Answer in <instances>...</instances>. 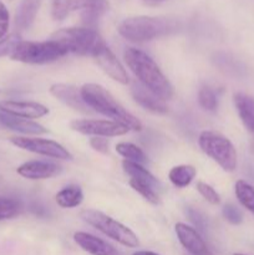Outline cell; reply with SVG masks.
Masks as SVG:
<instances>
[{
	"instance_id": "cell-12",
	"label": "cell",
	"mask_w": 254,
	"mask_h": 255,
	"mask_svg": "<svg viewBox=\"0 0 254 255\" xmlns=\"http://www.w3.org/2000/svg\"><path fill=\"white\" fill-rule=\"evenodd\" d=\"M177 238L181 246L192 255H212L208 246L196 228L186 223H177L174 226Z\"/></svg>"
},
{
	"instance_id": "cell-21",
	"label": "cell",
	"mask_w": 254,
	"mask_h": 255,
	"mask_svg": "<svg viewBox=\"0 0 254 255\" xmlns=\"http://www.w3.org/2000/svg\"><path fill=\"white\" fill-rule=\"evenodd\" d=\"M57 206L65 209L76 208L84 201V193L82 189L76 184H70V186L64 187L61 191H59L55 196Z\"/></svg>"
},
{
	"instance_id": "cell-40",
	"label": "cell",
	"mask_w": 254,
	"mask_h": 255,
	"mask_svg": "<svg viewBox=\"0 0 254 255\" xmlns=\"http://www.w3.org/2000/svg\"><path fill=\"white\" fill-rule=\"evenodd\" d=\"M187 255H192V254H187Z\"/></svg>"
},
{
	"instance_id": "cell-6",
	"label": "cell",
	"mask_w": 254,
	"mask_h": 255,
	"mask_svg": "<svg viewBox=\"0 0 254 255\" xmlns=\"http://www.w3.org/2000/svg\"><path fill=\"white\" fill-rule=\"evenodd\" d=\"M80 216L82 221L121 246L127 248H137L139 246V241L134 232L112 217L96 209H85Z\"/></svg>"
},
{
	"instance_id": "cell-32",
	"label": "cell",
	"mask_w": 254,
	"mask_h": 255,
	"mask_svg": "<svg viewBox=\"0 0 254 255\" xmlns=\"http://www.w3.org/2000/svg\"><path fill=\"white\" fill-rule=\"evenodd\" d=\"M223 216L226 221H228L231 224H234V226H238L243 222V214L234 204L228 203L223 207Z\"/></svg>"
},
{
	"instance_id": "cell-16",
	"label": "cell",
	"mask_w": 254,
	"mask_h": 255,
	"mask_svg": "<svg viewBox=\"0 0 254 255\" xmlns=\"http://www.w3.org/2000/svg\"><path fill=\"white\" fill-rule=\"evenodd\" d=\"M61 168L56 163L47 161H27L17 167L16 172L22 178L37 181V179H49L60 173Z\"/></svg>"
},
{
	"instance_id": "cell-36",
	"label": "cell",
	"mask_w": 254,
	"mask_h": 255,
	"mask_svg": "<svg viewBox=\"0 0 254 255\" xmlns=\"http://www.w3.org/2000/svg\"><path fill=\"white\" fill-rule=\"evenodd\" d=\"M142 1H144V2H161V1H164V0H142Z\"/></svg>"
},
{
	"instance_id": "cell-38",
	"label": "cell",
	"mask_w": 254,
	"mask_h": 255,
	"mask_svg": "<svg viewBox=\"0 0 254 255\" xmlns=\"http://www.w3.org/2000/svg\"><path fill=\"white\" fill-rule=\"evenodd\" d=\"M57 1H60V0H52V4H55V2H57Z\"/></svg>"
},
{
	"instance_id": "cell-22",
	"label": "cell",
	"mask_w": 254,
	"mask_h": 255,
	"mask_svg": "<svg viewBox=\"0 0 254 255\" xmlns=\"http://www.w3.org/2000/svg\"><path fill=\"white\" fill-rule=\"evenodd\" d=\"M196 174L197 171L193 166H191V164H179V166L173 167L169 171L168 178L174 187L184 188V187L189 186L192 183Z\"/></svg>"
},
{
	"instance_id": "cell-35",
	"label": "cell",
	"mask_w": 254,
	"mask_h": 255,
	"mask_svg": "<svg viewBox=\"0 0 254 255\" xmlns=\"http://www.w3.org/2000/svg\"><path fill=\"white\" fill-rule=\"evenodd\" d=\"M132 255H159V254L154 253V252H151V251H137Z\"/></svg>"
},
{
	"instance_id": "cell-39",
	"label": "cell",
	"mask_w": 254,
	"mask_h": 255,
	"mask_svg": "<svg viewBox=\"0 0 254 255\" xmlns=\"http://www.w3.org/2000/svg\"><path fill=\"white\" fill-rule=\"evenodd\" d=\"M233 255H247V254H241V253H236V254H233Z\"/></svg>"
},
{
	"instance_id": "cell-19",
	"label": "cell",
	"mask_w": 254,
	"mask_h": 255,
	"mask_svg": "<svg viewBox=\"0 0 254 255\" xmlns=\"http://www.w3.org/2000/svg\"><path fill=\"white\" fill-rule=\"evenodd\" d=\"M233 101L244 127L254 133V97L243 92H237L233 96Z\"/></svg>"
},
{
	"instance_id": "cell-9",
	"label": "cell",
	"mask_w": 254,
	"mask_h": 255,
	"mask_svg": "<svg viewBox=\"0 0 254 255\" xmlns=\"http://www.w3.org/2000/svg\"><path fill=\"white\" fill-rule=\"evenodd\" d=\"M70 127L74 131L81 134L94 137H117L124 136L129 131L128 127L125 125L119 124L112 120H94V119H82L75 120L70 124Z\"/></svg>"
},
{
	"instance_id": "cell-25",
	"label": "cell",
	"mask_w": 254,
	"mask_h": 255,
	"mask_svg": "<svg viewBox=\"0 0 254 255\" xmlns=\"http://www.w3.org/2000/svg\"><path fill=\"white\" fill-rule=\"evenodd\" d=\"M234 189L239 203L254 214V187L251 186L248 182L239 179L236 182Z\"/></svg>"
},
{
	"instance_id": "cell-4",
	"label": "cell",
	"mask_w": 254,
	"mask_h": 255,
	"mask_svg": "<svg viewBox=\"0 0 254 255\" xmlns=\"http://www.w3.org/2000/svg\"><path fill=\"white\" fill-rule=\"evenodd\" d=\"M50 39L59 42L69 54L72 52L80 56H92L105 42L96 30L85 26L60 29L55 31Z\"/></svg>"
},
{
	"instance_id": "cell-27",
	"label": "cell",
	"mask_w": 254,
	"mask_h": 255,
	"mask_svg": "<svg viewBox=\"0 0 254 255\" xmlns=\"http://www.w3.org/2000/svg\"><path fill=\"white\" fill-rule=\"evenodd\" d=\"M21 211L19 201L9 197H0V222L15 218Z\"/></svg>"
},
{
	"instance_id": "cell-2",
	"label": "cell",
	"mask_w": 254,
	"mask_h": 255,
	"mask_svg": "<svg viewBox=\"0 0 254 255\" xmlns=\"http://www.w3.org/2000/svg\"><path fill=\"white\" fill-rule=\"evenodd\" d=\"M81 96L91 111L109 117L112 121L125 125L129 131H141L142 124L131 112L127 111L104 86L97 84H85L81 87Z\"/></svg>"
},
{
	"instance_id": "cell-41",
	"label": "cell",
	"mask_w": 254,
	"mask_h": 255,
	"mask_svg": "<svg viewBox=\"0 0 254 255\" xmlns=\"http://www.w3.org/2000/svg\"><path fill=\"white\" fill-rule=\"evenodd\" d=\"M10 1H11V0H10Z\"/></svg>"
},
{
	"instance_id": "cell-18",
	"label": "cell",
	"mask_w": 254,
	"mask_h": 255,
	"mask_svg": "<svg viewBox=\"0 0 254 255\" xmlns=\"http://www.w3.org/2000/svg\"><path fill=\"white\" fill-rule=\"evenodd\" d=\"M0 124L11 131L26 134V136H39V134H44L47 132V129L42 125L37 124L32 120L12 116V115L5 114L2 111H0Z\"/></svg>"
},
{
	"instance_id": "cell-29",
	"label": "cell",
	"mask_w": 254,
	"mask_h": 255,
	"mask_svg": "<svg viewBox=\"0 0 254 255\" xmlns=\"http://www.w3.org/2000/svg\"><path fill=\"white\" fill-rule=\"evenodd\" d=\"M197 191L199 192V194H201L208 203L213 204V206H218V204L221 203V197H219L218 192H217L211 184L199 181L198 183H197Z\"/></svg>"
},
{
	"instance_id": "cell-14",
	"label": "cell",
	"mask_w": 254,
	"mask_h": 255,
	"mask_svg": "<svg viewBox=\"0 0 254 255\" xmlns=\"http://www.w3.org/2000/svg\"><path fill=\"white\" fill-rule=\"evenodd\" d=\"M0 111L27 120L41 119L49 114V109L39 102L15 101V100L0 101Z\"/></svg>"
},
{
	"instance_id": "cell-15",
	"label": "cell",
	"mask_w": 254,
	"mask_h": 255,
	"mask_svg": "<svg viewBox=\"0 0 254 255\" xmlns=\"http://www.w3.org/2000/svg\"><path fill=\"white\" fill-rule=\"evenodd\" d=\"M74 241L82 251L90 255H125L109 242L86 232H76L74 234Z\"/></svg>"
},
{
	"instance_id": "cell-24",
	"label": "cell",
	"mask_w": 254,
	"mask_h": 255,
	"mask_svg": "<svg viewBox=\"0 0 254 255\" xmlns=\"http://www.w3.org/2000/svg\"><path fill=\"white\" fill-rule=\"evenodd\" d=\"M122 168H124L125 173L129 177V178H136V179H142V181L149 182L153 186H158V182L154 178L153 174L149 171H147L142 164L134 163V162H129L125 159L122 162Z\"/></svg>"
},
{
	"instance_id": "cell-31",
	"label": "cell",
	"mask_w": 254,
	"mask_h": 255,
	"mask_svg": "<svg viewBox=\"0 0 254 255\" xmlns=\"http://www.w3.org/2000/svg\"><path fill=\"white\" fill-rule=\"evenodd\" d=\"M186 214L189 218V221L193 223V228H196L199 233L206 231L207 218L203 216V213H201V212L197 211V209L192 208V207H188V208L186 209Z\"/></svg>"
},
{
	"instance_id": "cell-20",
	"label": "cell",
	"mask_w": 254,
	"mask_h": 255,
	"mask_svg": "<svg viewBox=\"0 0 254 255\" xmlns=\"http://www.w3.org/2000/svg\"><path fill=\"white\" fill-rule=\"evenodd\" d=\"M41 0H22L15 14V25L19 30H26L34 22Z\"/></svg>"
},
{
	"instance_id": "cell-30",
	"label": "cell",
	"mask_w": 254,
	"mask_h": 255,
	"mask_svg": "<svg viewBox=\"0 0 254 255\" xmlns=\"http://www.w3.org/2000/svg\"><path fill=\"white\" fill-rule=\"evenodd\" d=\"M20 41L21 39L17 34H9L4 39L0 40V57L10 56Z\"/></svg>"
},
{
	"instance_id": "cell-34",
	"label": "cell",
	"mask_w": 254,
	"mask_h": 255,
	"mask_svg": "<svg viewBox=\"0 0 254 255\" xmlns=\"http://www.w3.org/2000/svg\"><path fill=\"white\" fill-rule=\"evenodd\" d=\"M90 147L92 149H95L96 152L102 154H106L109 153V148H110V143H109V139L105 138V137H92L90 139Z\"/></svg>"
},
{
	"instance_id": "cell-13",
	"label": "cell",
	"mask_w": 254,
	"mask_h": 255,
	"mask_svg": "<svg viewBox=\"0 0 254 255\" xmlns=\"http://www.w3.org/2000/svg\"><path fill=\"white\" fill-rule=\"evenodd\" d=\"M50 94L60 102L80 114H90L91 109L85 104L81 90L70 84H54L50 86Z\"/></svg>"
},
{
	"instance_id": "cell-28",
	"label": "cell",
	"mask_w": 254,
	"mask_h": 255,
	"mask_svg": "<svg viewBox=\"0 0 254 255\" xmlns=\"http://www.w3.org/2000/svg\"><path fill=\"white\" fill-rule=\"evenodd\" d=\"M198 104L202 109L207 111H216L218 106V100L213 90L208 86H203L198 91Z\"/></svg>"
},
{
	"instance_id": "cell-7",
	"label": "cell",
	"mask_w": 254,
	"mask_h": 255,
	"mask_svg": "<svg viewBox=\"0 0 254 255\" xmlns=\"http://www.w3.org/2000/svg\"><path fill=\"white\" fill-rule=\"evenodd\" d=\"M199 148L203 153L211 157L224 171L233 172L237 168V151L233 143L216 131H203L198 137Z\"/></svg>"
},
{
	"instance_id": "cell-23",
	"label": "cell",
	"mask_w": 254,
	"mask_h": 255,
	"mask_svg": "<svg viewBox=\"0 0 254 255\" xmlns=\"http://www.w3.org/2000/svg\"><path fill=\"white\" fill-rule=\"evenodd\" d=\"M116 152L120 156L124 157L126 161L139 164H143L147 162V156L144 154V152L138 146L131 143V142H120V143H117Z\"/></svg>"
},
{
	"instance_id": "cell-3",
	"label": "cell",
	"mask_w": 254,
	"mask_h": 255,
	"mask_svg": "<svg viewBox=\"0 0 254 255\" xmlns=\"http://www.w3.org/2000/svg\"><path fill=\"white\" fill-rule=\"evenodd\" d=\"M177 22L161 16H132L119 25L122 37L132 42H147L176 31Z\"/></svg>"
},
{
	"instance_id": "cell-8",
	"label": "cell",
	"mask_w": 254,
	"mask_h": 255,
	"mask_svg": "<svg viewBox=\"0 0 254 255\" xmlns=\"http://www.w3.org/2000/svg\"><path fill=\"white\" fill-rule=\"evenodd\" d=\"M10 142L17 148L32 152V153L57 159H72V154L62 144L56 141H52V139L40 138V137L15 136L10 138Z\"/></svg>"
},
{
	"instance_id": "cell-1",
	"label": "cell",
	"mask_w": 254,
	"mask_h": 255,
	"mask_svg": "<svg viewBox=\"0 0 254 255\" xmlns=\"http://www.w3.org/2000/svg\"><path fill=\"white\" fill-rule=\"evenodd\" d=\"M124 59L142 86L148 89L163 101L173 97L174 89L171 81L146 52L136 47H128L124 52Z\"/></svg>"
},
{
	"instance_id": "cell-33",
	"label": "cell",
	"mask_w": 254,
	"mask_h": 255,
	"mask_svg": "<svg viewBox=\"0 0 254 255\" xmlns=\"http://www.w3.org/2000/svg\"><path fill=\"white\" fill-rule=\"evenodd\" d=\"M10 26V14L7 10L6 5L0 0V40L7 36V31H9Z\"/></svg>"
},
{
	"instance_id": "cell-10",
	"label": "cell",
	"mask_w": 254,
	"mask_h": 255,
	"mask_svg": "<svg viewBox=\"0 0 254 255\" xmlns=\"http://www.w3.org/2000/svg\"><path fill=\"white\" fill-rule=\"evenodd\" d=\"M92 57H94L95 61L97 62V65L101 67L102 71H104L105 74L109 75L112 80H115V81L119 82V84L121 85L129 84V79L128 75H127L126 69H125L124 65L121 64V61L117 59L116 55L111 51V49L107 46L106 42H104V44L95 51Z\"/></svg>"
},
{
	"instance_id": "cell-26",
	"label": "cell",
	"mask_w": 254,
	"mask_h": 255,
	"mask_svg": "<svg viewBox=\"0 0 254 255\" xmlns=\"http://www.w3.org/2000/svg\"><path fill=\"white\" fill-rule=\"evenodd\" d=\"M128 184L133 191H136L139 196L143 197L147 202L151 204H158L159 197L156 192V186L151 184L149 182L142 181V179L129 178Z\"/></svg>"
},
{
	"instance_id": "cell-17",
	"label": "cell",
	"mask_w": 254,
	"mask_h": 255,
	"mask_svg": "<svg viewBox=\"0 0 254 255\" xmlns=\"http://www.w3.org/2000/svg\"><path fill=\"white\" fill-rule=\"evenodd\" d=\"M131 95L133 97L134 101L139 105L141 107H143L144 110L149 112H153L157 115H164L168 112V107H167L166 102L162 99H159L157 95H154L153 92L149 91L148 89H146L144 86H142L141 84H132L131 86Z\"/></svg>"
},
{
	"instance_id": "cell-5",
	"label": "cell",
	"mask_w": 254,
	"mask_h": 255,
	"mask_svg": "<svg viewBox=\"0 0 254 255\" xmlns=\"http://www.w3.org/2000/svg\"><path fill=\"white\" fill-rule=\"evenodd\" d=\"M69 52L54 40L46 41H21L16 45L10 59L30 65L50 64L66 56Z\"/></svg>"
},
{
	"instance_id": "cell-11",
	"label": "cell",
	"mask_w": 254,
	"mask_h": 255,
	"mask_svg": "<svg viewBox=\"0 0 254 255\" xmlns=\"http://www.w3.org/2000/svg\"><path fill=\"white\" fill-rule=\"evenodd\" d=\"M86 11V10H99L106 12L109 10L107 0H60L52 4V17L55 20H62L72 11Z\"/></svg>"
},
{
	"instance_id": "cell-37",
	"label": "cell",
	"mask_w": 254,
	"mask_h": 255,
	"mask_svg": "<svg viewBox=\"0 0 254 255\" xmlns=\"http://www.w3.org/2000/svg\"><path fill=\"white\" fill-rule=\"evenodd\" d=\"M251 146H252V151L254 152V133H253V137H252V142H251Z\"/></svg>"
}]
</instances>
